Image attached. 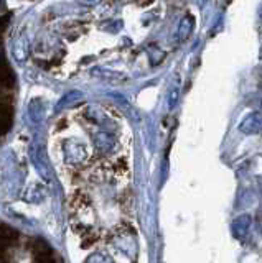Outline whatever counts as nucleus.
<instances>
[{
    "label": "nucleus",
    "instance_id": "f03ea898",
    "mask_svg": "<svg viewBox=\"0 0 262 263\" xmlns=\"http://www.w3.org/2000/svg\"><path fill=\"white\" fill-rule=\"evenodd\" d=\"M12 118H14V109H12L10 102L0 101V135H5L9 132Z\"/></svg>",
    "mask_w": 262,
    "mask_h": 263
},
{
    "label": "nucleus",
    "instance_id": "0eeeda50",
    "mask_svg": "<svg viewBox=\"0 0 262 263\" xmlns=\"http://www.w3.org/2000/svg\"><path fill=\"white\" fill-rule=\"evenodd\" d=\"M178 101H180V91L177 89V87H173V89L168 92V107L170 109L177 107Z\"/></svg>",
    "mask_w": 262,
    "mask_h": 263
},
{
    "label": "nucleus",
    "instance_id": "7ed1b4c3",
    "mask_svg": "<svg viewBox=\"0 0 262 263\" xmlns=\"http://www.w3.org/2000/svg\"><path fill=\"white\" fill-rule=\"evenodd\" d=\"M14 86V73H12L7 59L0 58V91H10Z\"/></svg>",
    "mask_w": 262,
    "mask_h": 263
},
{
    "label": "nucleus",
    "instance_id": "f257e3e1",
    "mask_svg": "<svg viewBox=\"0 0 262 263\" xmlns=\"http://www.w3.org/2000/svg\"><path fill=\"white\" fill-rule=\"evenodd\" d=\"M239 132L244 135H255L262 132V112H252L239 123Z\"/></svg>",
    "mask_w": 262,
    "mask_h": 263
},
{
    "label": "nucleus",
    "instance_id": "39448f33",
    "mask_svg": "<svg viewBox=\"0 0 262 263\" xmlns=\"http://www.w3.org/2000/svg\"><path fill=\"white\" fill-rule=\"evenodd\" d=\"M18 240V234L7 225H0V252H5Z\"/></svg>",
    "mask_w": 262,
    "mask_h": 263
},
{
    "label": "nucleus",
    "instance_id": "1a4fd4ad",
    "mask_svg": "<svg viewBox=\"0 0 262 263\" xmlns=\"http://www.w3.org/2000/svg\"><path fill=\"white\" fill-rule=\"evenodd\" d=\"M260 18H262V5H260Z\"/></svg>",
    "mask_w": 262,
    "mask_h": 263
},
{
    "label": "nucleus",
    "instance_id": "20e7f679",
    "mask_svg": "<svg viewBox=\"0 0 262 263\" xmlns=\"http://www.w3.org/2000/svg\"><path fill=\"white\" fill-rule=\"evenodd\" d=\"M251 222H252V219L249 214H242V216L234 219L233 227L231 229H233V234H234L236 239H244L249 232V227H251Z\"/></svg>",
    "mask_w": 262,
    "mask_h": 263
},
{
    "label": "nucleus",
    "instance_id": "6e6552de",
    "mask_svg": "<svg viewBox=\"0 0 262 263\" xmlns=\"http://www.w3.org/2000/svg\"><path fill=\"white\" fill-rule=\"evenodd\" d=\"M9 20H10V17H9V15H5V17L0 18V35L4 33V30H5V28H7V23H9Z\"/></svg>",
    "mask_w": 262,
    "mask_h": 263
},
{
    "label": "nucleus",
    "instance_id": "423d86ee",
    "mask_svg": "<svg viewBox=\"0 0 262 263\" xmlns=\"http://www.w3.org/2000/svg\"><path fill=\"white\" fill-rule=\"evenodd\" d=\"M193 28H195V18H193L191 15L183 17L182 20H180V25H178L177 38H178L180 41H185V40L191 35Z\"/></svg>",
    "mask_w": 262,
    "mask_h": 263
}]
</instances>
